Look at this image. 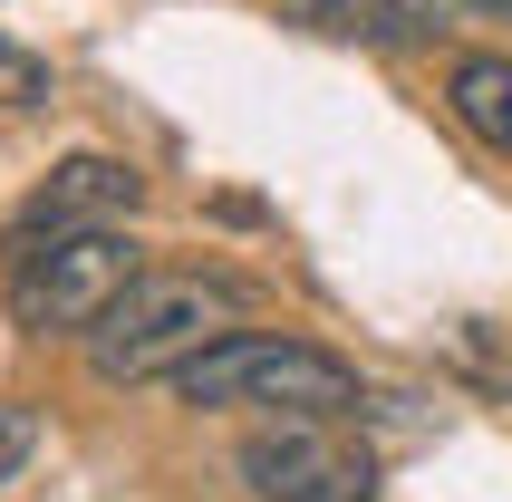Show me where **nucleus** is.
Instances as JSON below:
<instances>
[{
	"label": "nucleus",
	"instance_id": "nucleus-4",
	"mask_svg": "<svg viewBox=\"0 0 512 502\" xmlns=\"http://www.w3.org/2000/svg\"><path fill=\"white\" fill-rule=\"evenodd\" d=\"M232 474L252 502H377V454L348 435V416H261L232 445Z\"/></svg>",
	"mask_w": 512,
	"mask_h": 502
},
{
	"label": "nucleus",
	"instance_id": "nucleus-2",
	"mask_svg": "<svg viewBox=\"0 0 512 502\" xmlns=\"http://www.w3.org/2000/svg\"><path fill=\"white\" fill-rule=\"evenodd\" d=\"M145 271V242L126 223H10L0 242V300L29 338H87Z\"/></svg>",
	"mask_w": 512,
	"mask_h": 502
},
{
	"label": "nucleus",
	"instance_id": "nucleus-8",
	"mask_svg": "<svg viewBox=\"0 0 512 502\" xmlns=\"http://www.w3.org/2000/svg\"><path fill=\"white\" fill-rule=\"evenodd\" d=\"M445 367H455L464 387H484L493 406H512V329H493V319H464V329L445 338Z\"/></svg>",
	"mask_w": 512,
	"mask_h": 502
},
{
	"label": "nucleus",
	"instance_id": "nucleus-10",
	"mask_svg": "<svg viewBox=\"0 0 512 502\" xmlns=\"http://www.w3.org/2000/svg\"><path fill=\"white\" fill-rule=\"evenodd\" d=\"M29 454H39V416H29L20 396H0V483H20Z\"/></svg>",
	"mask_w": 512,
	"mask_h": 502
},
{
	"label": "nucleus",
	"instance_id": "nucleus-9",
	"mask_svg": "<svg viewBox=\"0 0 512 502\" xmlns=\"http://www.w3.org/2000/svg\"><path fill=\"white\" fill-rule=\"evenodd\" d=\"M29 107H49V58L0 39V116H29Z\"/></svg>",
	"mask_w": 512,
	"mask_h": 502
},
{
	"label": "nucleus",
	"instance_id": "nucleus-3",
	"mask_svg": "<svg viewBox=\"0 0 512 502\" xmlns=\"http://www.w3.org/2000/svg\"><path fill=\"white\" fill-rule=\"evenodd\" d=\"M184 406H252V416H358L368 377L290 329H232L223 348H203L194 367H174Z\"/></svg>",
	"mask_w": 512,
	"mask_h": 502
},
{
	"label": "nucleus",
	"instance_id": "nucleus-6",
	"mask_svg": "<svg viewBox=\"0 0 512 502\" xmlns=\"http://www.w3.org/2000/svg\"><path fill=\"white\" fill-rule=\"evenodd\" d=\"M445 116L512 165V49H455L445 58Z\"/></svg>",
	"mask_w": 512,
	"mask_h": 502
},
{
	"label": "nucleus",
	"instance_id": "nucleus-1",
	"mask_svg": "<svg viewBox=\"0 0 512 502\" xmlns=\"http://www.w3.org/2000/svg\"><path fill=\"white\" fill-rule=\"evenodd\" d=\"M252 280L223 261H145L126 280V300L78 338L97 387H174V367H194L203 348H223L252 319Z\"/></svg>",
	"mask_w": 512,
	"mask_h": 502
},
{
	"label": "nucleus",
	"instance_id": "nucleus-11",
	"mask_svg": "<svg viewBox=\"0 0 512 502\" xmlns=\"http://www.w3.org/2000/svg\"><path fill=\"white\" fill-rule=\"evenodd\" d=\"M435 10H455V20H512V0H435Z\"/></svg>",
	"mask_w": 512,
	"mask_h": 502
},
{
	"label": "nucleus",
	"instance_id": "nucleus-7",
	"mask_svg": "<svg viewBox=\"0 0 512 502\" xmlns=\"http://www.w3.org/2000/svg\"><path fill=\"white\" fill-rule=\"evenodd\" d=\"M310 10H329L319 29L368 39V49H426V39H435V20L416 10V0H310Z\"/></svg>",
	"mask_w": 512,
	"mask_h": 502
},
{
	"label": "nucleus",
	"instance_id": "nucleus-5",
	"mask_svg": "<svg viewBox=\"0 0 512 502\" xmlns=\"http://www.w3.org/2000/svg\"><path fill=\"white\" fill-rule=\"evenodd\" d=\"M145 203V174L126 155H68L49 165V184L20 203V223H126Z\"/></svg>",
	"mask_w": 512,
	"mask_h": 502
}]
</instances>
